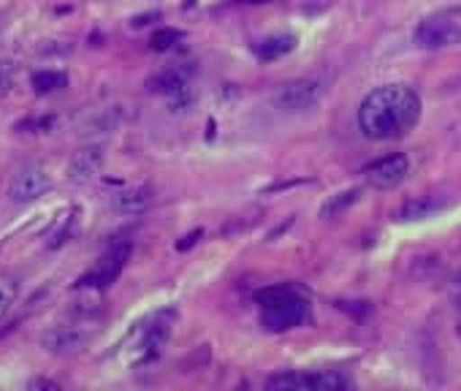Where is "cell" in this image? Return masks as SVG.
Here are the masks:
<instances>
[{"instance_id":"5bb4252c","label":"cell","mask_w":461,"mask_h":391,"mask_svg":"<svg viewBox=\"0 0 461 391\" xmlns=\"http://www.w3.org/2000/svg\"><path fill=\"white\" fill-rule=\"evenodd\" d=\"M190 74H193V68H168V71H160L158 77L149 79V90L168 98V95H174V93H179V90L187 87Z\"/></svg>"},{"instance_id":"30bf717a","label":"cell","mask_w":461,"mask_h":391,"mask_svg":"<svg viewBox=\"0 0 461 391\" xmlns=\"http://www.w3.org/2000/svg\"><path fill=\"white\" fill-rule=\"evenodd\" d=\"M410 174V158L402 155V152H393V155H385L375 163H369L364 168V177L372 187H393L399 185L404 177Z\"/></svg>"},{"instance_id":"2e32d148","label":"cell","mask_w":461,"mask_h":391,"mask_svg":"<svg viewBox=\"0 0 461 391\" xmlns=\"http://www.w3.org/2000/svg\"><path fill=\"white\" fill-rule=\"evenodd\" d=\"M358 196H361V190L358 187H353V190H342V193H337V196H331V199L323 205V210H321V218H337V215H342L348 207H353L356 202H358Z\"/></svg>"},{"instance_id":"277c9868","label":"cell","mask_w":461,"mask_h":391,"mask_svg":"<svg viewBox=\"0 0 461 391\" xmlns=\"http://www.w3.org/2000/svg\"><path fill=\"white\" fill-rule=\"evenodd\" d=\"M353 377L337 372V369H321V372H280L272 375L267 380V388L272 391H285V388H296V391H345L353 388Z\"/></svg>"},{"instance_id":"44dd1931","label":"cell","mask_w":461,"mask_h":391,"mask_svg":"<svg viewBox=\"0 0 461 391\" xmlns=\"http://www.w3.org/2000/svg\"><path fill=\"white\" fill-rule=\"evenodd\" d=\"M190 106H193V90H190V87H185V90L168 95V109H171V112H187Z\"/></svg>"},{"instance_id":"8fae6325","label":"cell","mask_w":461,"mask_h":391,"mask_svg":"<svg viewBox=\"0 0 461 391\" xmlns=\"http://www.w3.org/2000/svg\"><path fill=\"white\" fill-rule=\"evenodd\" d=\"M104 160H106V152L98 144H87V147L77 150L74 158L68 160V179L71 182H90V179H95L101 174V168H104Z\"/></svg>"},{"instance_id":"5b68a950","label":"cell","mask_w":461,"mask_h":391,"mask_svg":"<svg viewBox=\"0 0 461 391\" xmlns=\"http://www.w3.org/2000/svg\"><path fill=\"white\" fill-rule=\"evenodd\" d=\"M326 90H329V77L326 74L302 77V79L288 82L277 93L275 104L283 112H307V109H312V106L321 104V98L326 95Z\"/></svg>"},{"instance_id":"7402d4cb","label":"cell","mask_w":461,"mask_h":391,"mask_svg":"<svg viewBox=\"0 0 461 391\" xmlns=\"http://www.w3.org/2000/svg\"><path fill=\"white\" fill-rule=\"evenodd\" d=\"M28 388H60L55 380H44V377H33L31 383H28Z\"/></svg>"},{"instance_id":"e0dca14e","label":"cell","mask_w":461,"mask_h":391,"mask_svg":"<svg viewBox=\"0 0 461 391\" xmlns=\"http://www.w3.org/2000/svg\"><path fill=\"white\" fill-rule=\"evenodd\" d=\"M17 299H20L17 277H0V323L9 318V313L14 310Z\"/></svg>"},{"instance_id":"3957f363","label":"cell","mask_w":461,"mask_h":391,"mask_svg":"<svg viewBox=\"0 0 461 391\" xmlns=\"http://www.w3.org/2000/svg\"><path fill=\"white\" fill-rule=\"evenodd\" d=\"M95 310H74L68 321L52 326L44 337V348L55 356H68L82 350L95 334Z\"/></svg>"},{"instance_id":"8992f818","label":"cell","mask_w":461,"mask_h":391,"mask_svg":"<svg viewBox=\"0 0 461 391\" xmlns=\"http://www.w3.org/2000/svg\"><path fill=\"white\" fill-rule=\"evenodd\" d=\"M176 313L174 310H160L152 315V321L144 326L139 342H136V353H133V367H147L152 361H158V356L163 353L168 337H171V326H174Z\"/></svg>"},{"instance_id":"52a82bcc","label":"cell","mask_w":461,"mask_h":391,"mask_svg":"<svg viewBox=\"0 0 461 391\" xmlns=\"http://www.w3.org/2000/svg\"><path fill=\"white\" fill-rule=\"evenodd\" d=\"M50 187H52V177H50L47 166L44 163H28L14 174V179L9 185V199H12V205L25 207V205L39 202L41 196H47Z\"/></svg>"},{"instance_id":"603a6c76","label":"cell","mask_w":461,"mask_h":391,"mask_svg":"<svg viewBox=\"0 0 461 391\" xmlns=\"http://www.w3.org/2000/svg\"><path fill=\"white\" fill-rule=\"evenodd\" d=\"M195 240H201V229H198V232H193L190 237H185V242H179L176 248H179V250H187V248H190V245H193Z\"/></svg>"},{"instance_id":"4fadbf2b","label":"cell","mask_w":461,"mask_h":391,"mask_svg":"<svg viewBox=\"0 0 461 391\" xmlns=\"http://www.w3.org/2000/svg\"><path fill=\"white\" fill-rule=\"evenodd\" d=\"M299 47V39L291 36V33H277V36H269L258 44H253V52L261 63H275L285 55H291L294 50Z\"/></svg>"},{"instance_id":"7a4b0ae2","label":"cell","mask_w":461,"mask_h":391,"mask_svg":"<svg viewBox=\"0 0 461 391\" xmlns=\"http://www.w3.org/2000/svg\"><path fill=\"white\" fill-rule=\"evenodd\" d=\"M261 305V323L269 332H288L310 321V302L291 286H269L256 294Z\"/></svg>"},{"instance_id":"d6986e66","label":"cell","mask_w":461,"mask_h":391,"mask_svg":"<svg viewBox=\"0 0 461 391\" xmlns=\"http://www.w3.org/2000/svg\"><path fill=\"white\" fill-rule=\"evenodd\" d=\"M68 85V77L60 71H39L33 77V90L36 93H58Z\"/></svg>"},{"instance_id":"9c48e42d","label":"cell","mask_w":461,"mask_h":391,"mask_svg":"<svg viewBox=\"0 0 461 391\" xmlns=\"http://www.w3.org/2000/svg\"><path fill=\"white\" fill-rule=\"evenodd\" d=\"M128 259H131V245H128V242L112 245V248L98 259V264L79 280V286H82V288H90V291H104V288H109V286L120 277V272L125 269Z\"/></svg>"},{"instance_id":"ffe728a7","label":"cell","mask_w":461,"mask_h":391,"mask_svg":"<svg viewBox=\"0 0 461 391\" xmlns=\"http://www.w3.org/2000/svg\"><path fill=\"white\" fill-rule=\"evenodd\" d=\"M182 39H185V33H182V31L160 28V31H155V33H152L149 44H152V50H155V52H168V50H174Z\"/></svg>"},{"instance_id":"ac0fdd59","label":"cell","mask_w":461,"mask_h":391,"mask_svg":"<svg viewBox=\"0 0 461 391\" xmlns=\"http://www.w3.org/2000/svg\"><path fill=\"white\" fill-rule=\"evenodd\" d=\"M74 226H77V213L71 210V213H66L52 229H50V234H47V245L50 248H60L63 242H68V237L74 234Z\"/></svg>"},{"instance_id":"ba28073f","label":"cell","mask_w":461,"mask_h":391,"mask_svg":"<svg viewBox=\"0 0 461 391\" xmlns=\"http://www.w3.org/2000/svg\"><path fill=\"white\" fill-rule=\"evenodd\" d=\"M415 44L423 50H447L461 44V17L458 14H437L418 25Z\"/></svg>"},{"instance_id":"7c38bea8","label":"cell","mask_w":461,"mask_h":391,"mask_svg":"<svg viewBox=\"0 0 461 391\" xmlns=\"http://www.w3.org/2000/svg\"><path fill=\"white\" fill-rule=\"evenodd\" d=\"M149 205H152V190L144 185L125 187V190L112 196V207L120 215H141L144 210H149Z\"/></svg>"},{"instance_id":"cb8c5ba5","label":"cell","mask_w":461,"mask_h":391,"mask_svg":"<svg viewBox=\"0 0 461 391\" xmlns=\"http://www.w3.org/2000/svg\"><path fill=\"white\" fill-rule=\"evenodd\" d=\"M245 4H253L256 6V4H272V0H245Z\"/></svg>"},{"instance_id":"6da1fadb","label":"cell","mask_w":461,"mask_h":391,"mask_svg":"<svg viewBox=\"0 0 461 391\" xmlns=\"http://www.w3.org/2000/svg\"><path fill=\"white\" fill-rule=\"evenodd\" d=\"M420 120V95L407 85L372 90L358 106V125L375 141H391L410 133Z\"/></svg>"},{"instance_id":"9a60e30c","label":"cell","mask_w":461,"mask_h":391,"mask_svg":"<svg viewBox=\"0 0 461 391\" xmlns=\"http://www.w3.org/2000/svg\"><path fill=\"white\" fill-rule=\"evenodd\" d=\"M439 210H445V202H437L431 196H418V199H410L399 210V221H426V218L437 215Z\"/></svg>"}]
</instances>
